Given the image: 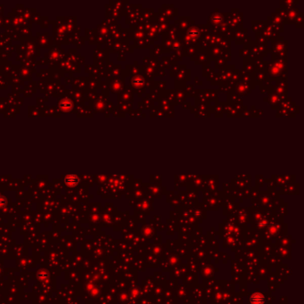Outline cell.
I'll return each mask as SVG.
<instances>
[{"instance_id": "obj_1", "label": "cell", "mask_w": 304, "mask_h": 304, "mask_svg": "<svg viewBox=\"0 0 304 304\" xmlns=\"http://www.w3.org/2000/svg\"><path fill=\"white\" fill-rule=\"evenodd\" d=\"M265 296L261 293H255L252 294L249 298V302L251 304H263L265 302Z\"/></svg>"}]
</instances>
